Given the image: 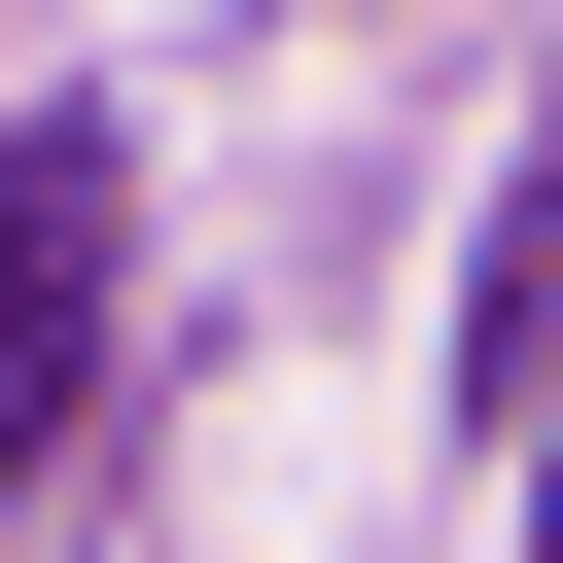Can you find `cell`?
<instances>
[{
  "instance_id": "cell-1",
  "label": "cell",
  "mask_w": 563,
  "mask_h": 563,
  "mask_svg": "<svg viewBox=\"0 0 563 563\" xmlns=\"http://www.w3.org/2000/svg\"><path fill=\"white\" fill-rule=\"evenodd\" d=\"M106 282H141V141L35 106V141H0V493L106 422Z\"/></svg>"
},
{
  "instance_id": "cell-2",
  "label": "cell",
  "mask_w": 563,
  "mask_h": 563,
  "mask_svg": "<svg viewBox=\"0 0 563 563\" xmlns=\"http://www.w3.org/2000/svg\"><path fill=\"white\" fill-rule=\"evenodd\" d=\"M528 563H563V528H528Z\"/></svg>"
}]
</instances>
